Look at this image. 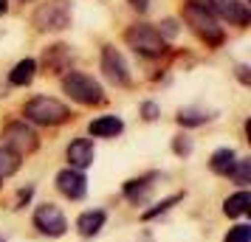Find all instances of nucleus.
<instances>
[{"mask_svg": "<svg viewBox=\"0 0 251 242\" xmlns=\"http://www.w3.org/2000/svg\"><path fill=\"white\" fill-rule=\"evenodd\" d=\"M23 115L34 124H43V127H54V124H62L71 118V110L57 99H48V96H37L25 104Z\"/></svg>", "mask_w": 251, "mask_h": 242, "instance_id": "f257e3e1", "label": "nucleus"}, {"mask_svg": "<svg viewBox=\"0 0 251 242\" xmlns=\"http://www.w3.org/2000/svg\"><path fill=\"white\" fill-rule=\"evenodd\" d=\"M62 90L79 104H99L104 99L102 85L93 76H88V73H79V70H71V73L62 76Z\"/></svg>", "mask_w": 251, "mask_h": 242, "instance_id": "f03ea898", "label": "nucleus"}, {"mask_svg": "<svg viewBox=\"0 0 251 242\" xmlns=\"http://www.w3.org/2000/svg\"><path fill=\"white\" fill-rule=\"evenodd\" d=\"M125 40H127V45L133 48L136 54H141V57H161L167 51V40L152 25H133V28H127Z\"/></svg>", "mask_w": 251, "mask_h": 242, "instance_id": "7ed1b4c3", "label": "nucleus"}, {"mask_svg": "<svg viewBox=\"0 0 251 242\" xmlns=\"http://www.w3.org/2000/svg\"><path fill=\"white\" fill-rule=\"evenodd\" d=\"M34 25L40 31H62L71 23V3L68 0H48L40 3L34 12Z\"/></svg>", "mask_w": 251, "mask_h": 242, "instance_id": "20e7f679", "label": "nucleus"}, {"mask_svg": "<svg viewBox=\"0 0 251 242\" xmlns=\"http://www.w3.org/2000/svg\"><path fill=\"white\" fill-rule=\"evenodd\" d=\"M183 17L189 20L198 34L203 37L209 45H220L223 43V28L217 25V20L212 17L209 9H201V6H192V3H186V9H183Z\"/></svg>", "mask_w": 251, "mask_h": 242, "instance_id": "39448f33", "label": "nucleus"}, {"mask_svg": "<svg viewBox=\"0 0 251 242\" xmlns=\"http://www.w3.org/2000/svg\"><path fill=\"white\" fill-rule=\"evenodd\" d=\"M3 147H6L9 152H14L17 158L34 152L37 150L34 130L28 127L25 121H12V124H6V127H3Z\"/></svg>", "mask_w": 251, "mask_h": 242, "instance_id": "423d86ee", "label": "nucleus"}, {"mask_svg": "<svg viewBox=\"0 0 251 242\" xmlns=\"http://www.w3.org/2000/svg\"><path fill=\"white\" fill-rule=\"evenodd\" d=\"M34 225L43 234L48 237H62L65 231H68V222H65V214L59 211L54 203H43V206H37L34 211Z\"/></svg>", "mask_w": 251, "mask_h": 242, "instance_id": "0eeeda50", "label": "nucleus"}, {"mask_svg": "<svg viewBox=\"0 0 251 242\" xmlns=\"http://www.w3.org/2000/svg\"><path fill=\"white\" fill-rule=\"evenodd\" d=\"M209 12L234 25H249V20H251L246 3H240V0H209Z\"/></svg>", "mask_w": 251, "mask_h": 242, "instance_id": "6e6552de", "label": "nucleus"}, {"mask_svg": "<svg viewBox=\"0 0 251 242\" xmlns=\"http://www.w3.org/2000/svg\"><path fill=\"white\" fill-rule=\"evenodd\" d=\"M102 70H104V76L113 82V85H127V62L125 57L116 51L113 45H104L102 48Z\"/></svg>", "mask_w": 251, "mask_h": 242, "instance_id": "1a4fd4ad", "label": "nucleus"}, {"mask_svg": "<svg viewBox=\"0 0 251 242\" xmlns=\"http://www.w3.org/2000/svg\"><path fill=\"white\" fill-rule=\"evenodd\" d=\"M57 189L65 197H71V200H79V197H85V192H88V180H85V175L76 172V169H62V172L57 175Z\"/></svg>", "mask_w": 251, "mask_h": 242, "instance_id": "9d476101", "label": "nucleus"}, {"mask_svg": "<svg viewBox=\"0 0 251 242\" xmlns=\"http://www.w3.org/2000/svg\"><path fill=\"white\" fill-rule=\"evenodd\" d=\"M68 161L71 166L79 172V169H88L93 163V144L88 138H79V141H74L68 147Z\"/></svg>", "mask_w": 251, "mask_h": 242, "instance_id": "9b49d317", "label": "nucleus"}, {"mask_svg": "<svg viewBox=\"0 0 251 242\" xmlns=\"http://www.w3.org/2000/svg\"><path fill=\"white\" fill-rule=\"evenodd\" d=\"M122 130H125L122 118H116V115H102V118H96L91 124V135H96V138H116Z\"/></svg>", "mask_w": 251, "mask_h": 242, "instance_id": "f8f14e48", "label": "nucleus"}, {"mask_svg": "<svg viewBox=\"0 0 251 242\" xmlns=\"http://www.w3.org/2000/svg\"><path fill=\"white\" fill-rule=\"evenodd\" d=\"M104 225V211H85L79 220H76V228H79L82 237H96Z\"/></svg>", "mask_w": 251, "mask_h": 242, "instance_id": "ddd939ff", "label": "nucleus"}, {"mask_svg": "<svg viewBox=\"0 0 251 242\" xmlns=\"http://www.w3.org/2000/svg\"><path fill=\"white\" fill-rule=\"evenodd\" d=\"M46 65L51 73H59L71 65V54H68V45H54L46 51Z\"/></svg>", "mask_w": 251, "mask_h": 242, "instance_id": "4468645a", "label": "nucleus"}, {"mask_svg": "<svg viewBox=\"0 0 251 242\" xmlns=\"http://www.w3.org/2000/svg\"><path fill=\"white\" fill-rule=\"evenodd\" d=\"M223 211H226V217L249 214V211H251V195H249V192H237V195H231L226 203H223Z\"/></svg>", "mask_w": 251, "mask_h": 242, "instance_id": "2eb2a0df", "label": "nucleus"}, {"mask_svg": "<svg viewBox=\"0 0 251 242\" xmlns=\"http://www.w3.org/2000/svg\"><path fill=\"white\" fill-rule=\"evenodd\" d=\"M34 70H37L34 59H20V62L14 65V70L9 73V82L17 85V88H23V85H28V82L34 79Z\"/></svg>", "mask_w": 251, "mask_h": 242, "instance_id": "dca6fc26", "label": "nucleus"}, {"mask_svg": "<svg viewBox=\"0 0 251 242\" xmlns=\"http://www.w3.org/2000/svg\"><path fill=\"white\" fill-rule=\"evenodd\" d=\"M234 163H237V158H234V150L223 147V150H217L215 155H212L209 166H212V172H217V175H228L231 169H234Z\"/></svg>", "mask_w": 251, "mask_h": 242, "instance_id": "f3484780", "label": "nucleus"}, {"mask_svg": "<svg viewBox=\"0 0 251 242\" xmlns=\"http://www.w3.org/2000/svg\"><path fill=\"white\" fill-rule=\"evenodd\" d=\"M150 177H144V180H130V183L125 186V195H127V200H133V203H141L144 197H147V192H150Z\"/></svg>", "mask_w": 251, "mask_h": 242, "instance_id": "a211bd4d", "label": "nucleus"}, {"mask_svg": "<svg viewBox=\"0 0 251 242\" xmlns=\"http://www.w3.org/2000/svg\"><path fill=\"white\" fill-rule=\"evenodd\" d=\"M20 169V158L9 152L6 147H0V177H6V175H14Z\"/></svg>", "mask_w": 251, "mask_h": 242, "instance_id": "6ab92c4d", "label": "nucleus"}, {"mask_svg": "<svg viewBox=\"0 0 251 242\" xmlns=\"http://www.w3.org/2000/svg\"><path fill=\"white\" fill-rule=\"evenodd\" d=\"M209 118H212V115L198 113V110H181V113H178V124L192 127V124H203V121H209Z\"/></svg>", "mask_w": 251, "mask_h": 242, "instance_id": "aec40b11", "label": "nucleus"}, {"mask_svg": "<svg viewBox=\"0 0 251 242\" xmlns=\"http://www.w3.org/2000/svg\"><path fill=\"white\" fill-rule=\"evenodd\" d=\"M231 177H234V180H237V183H249V177H251V161H237L234 163V169H231Z\"/></svg>", "mask_w": 251, "mask_h": 242, "instance_id": "412c9836", "label": "nucleus"}, {"mask_svg": "<svg viewBox=\"0 0 251 242\" xmlns=\"http://www.w3.org/2000/svg\"><path fill=\"white\" fill-rule=\"evenodd\" d=\"M178 200H183V195H172V197H167V200H161L155 208H150V211H144V220H152V217H158L161 211H167V208H172Z\"/></svg>", "mask_w": 251, "mask_h": 242, "instance_id": "4be33fe9", "label": "nucleus"}, {"mask_svg": "<svg viewBox=\"0 0 251 242\" xmlns=\"http://www.w3.org/2000/svg\"><path fill=\"white\" fill-rule=\"evenodd\" d=\"M226 242H251V225H234L226 234Z\"/></svg>", "mask_w": 251, "mask_h": 242, "instance_id": "5701e85b", "label": "nucleus"}, {"mask_svg": "<svg viewBox=\"0 0 251 242\" xmlns=\"http://www.w3.org/2000/svg\"><path fill=\"white\" fill-rule=\"evenodd\" d=\"M141 113H144L147 121H152V118H158V107H155L152 102H144V104H141Z\"/></svg>", "mask_w": 251, "mask_h": 242, "instance_id": "b1692460", "label": "nucleus"}, {"mask_svg": "<svg viewBox=\"0 0 251 242\" xmlns=\"http://www.w3.org/2000/svg\"><path fill=\"white\" fill-rule=\"evenodd\" d=\"M172 150L178 152V155H189V152H192V144H189L186 138H178L175 144H172Z\"/></svg>", "mask_w": 251, "mask_h": 242, "instance_id": "393cba45", "label": "nucleus"}, {"mask_svg": "<svg viewBox=\"0 0 251 242\" xmlns=\"http://www.w3.org/2000/svg\"><path fill=\"white\" fill-rule=\"evenodd\" d=\"M130 6H133L136 12H147V9H150V0H130Z\"/></svg>", "mask_w": 251, "mask_h": 242, "instance_id": "a878e982", "label": "nucleus"}, {"mask_svg": "<svg viewBox=\"0 0 251 242\" xmlns=\"http://www.w3.org/2000/svg\"><path fill=\"white\" fill-rule=\"evenodd\" d=\"M164 31H167V34H175V31H178V25H175V20H164Z\"/></svg>", "mask_w": 251, "mask_h": 242, "instance_id": "bb28decb", "label": "nucleus"}, {"mask_svg": "<svg viewBox=\"0 0 251 242\" xmlns=\"http://www.w3.org/2000/svg\"><path fill=\"white\" fill-rule=\"evenodd\" d=\"M237 76H240L243 82H249V68H246V65H240V68H237Z\"/></svg>", "mask_w": 251, "mask_h": 242, "instance_id": "cd10ccee", "label": "nucleus"}, {"mask_svg": "<svg viewBox=\"0 0 251 242\" xmlns=\"http://www.w3.org/2000/svg\"><path fill=\"white\" fill-rule=\"evenodd\" d=\"M28 197H31V189H25V192H20V197H17V203H20V206H23L25 200H28ZM17 206V208H20Z\"/></svg>", "mask_w": 251, "mask_h": 242, "instance_id": "c85d7f7f", "label": "nucleus"}, {"mask_svg": "<svg viewBox=\"0 0 251 242\" xmlns=\"http://www.w3.org/2000/svg\"><path fill=\"white\" fill-rule=\"evenodd\" d=\"M9 12V3H6V0H0V14H6Z\"/></svg>", "mask_w": 251, "mask_h": 242, "instance_id": "c756f323", "label": "nucleus"}, {"mask_svg": "<svg viewBox=\"0 0 251 242\" xmlns=\"http://www.w3.org/2000/svg\"><path fill=\"white\" fill-rule=\"evenodd\" d=\"M0 180H3V177H0Z\"/></svg>", "mask_w": 251, "mask_h": 242, "instance_id": "7c9ffc66", "label": "nucleus"}, {"mask_svg": "<svg viewBox=\"0 0 251 242\" xmlns=\"http://www.w3.org/2000/svg\"><path fill=\"white\" fill-rule=\"evenodd\" d=\"M0 242H3V240H0Z\"/></svg>", "mask_w": 251, "mask_h": 242, "instance_id": "2f4dec72", "label": "nucleus"}]
</instances>
